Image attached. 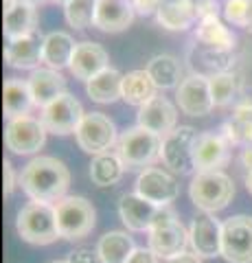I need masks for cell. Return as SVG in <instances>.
<instances>
[{"label": "cell", "instance_id": "27", "mask_svg": "<svg viewBox=\"0 0 252 263\" xmlns=\"http://www.w3.org/2000/svg\"><path fill=\"white\" fill-rule=\"evenodd\" d=\"M33 95L29 90V84L22 79L9 77L3 86V110L7 119H15V117H24L29 114V110L33 108Z\"/></svg>", "mask_w": 252, "mask_h": 263}, {"label": "cell", "instance_id": "18", "mask_svg": "<svg viewBox=\"0 0 252 263\" xmlns=\"http://www.w3.org/2000/svg\"><path fill=\"white\" fill-rule=\"evenodd\" d=\"M42 44H44V35L42 33H31L18 40H11L5 48V62L11 68H20V70H37V66L42 64Z\"/></svg>", "mask_w": 252, "mask_h": 263}, {"label": "cell", "instance_id": "20", "mask_svg": "<svg viewBox=\"0 0 252 263\" xmlns=\"http://www.w3.org/2000/svg\"><path fill=\"white\" fill-rule=\"evenodd\" d=\"M134 15L132 0H99L94 27L103 33H121L134 22Z\"/></svg>", "mask_w": 252, "mask_h": 263}, {"label": "cell", "instance_id": "35", "mask_svg": "<svg viewBox=\"0 0 252 263\" xmlns=\"http://www.w3.org/2000/svg\"><path fill=\"white\" fill-rule=\"evenodd\" d=\"M232 64H235V55L230 51H215V48L202 46L198 55H195L193 68L204 66V68H208V77H213V75H219V72H228Z\"/></svg>", "mask_w": 252, "mask_h": 263}, {"label": "cell", "instance_id": "32", "mask_svg": "<svg viewBox=\"0 0 252 263\" xmlns=\"http://www.w3.org/2000/svg\"><path fill=\"white\" fill-rule=\"evenodd\" d=\"M125 164L121 162V158L117 154H99L94 156L90 162V178L96 186H112L117 184L121 178H123Z\"/></svg>", "mask_w": 252, "mask_h": 263}, {"label": "cell", "instance_id": "4", "mask_svg": "<svg viewBox=\"0 0 252 263\" xmlns=\"http://www.w3.org/2000/svg\"><path fill=\"white\" fill-rule=\"evenodd\" d=\"M15 230L27 243L33 246H48L60 237L57 219H55V206L46 202L31 200L27 206H22L15 219Z\"/></svg>", "mask_w": 252, "mask_h": 263}, {"label": "cell", "instance_id": "22", "mask_svg": "<svg viewBox=\"0 0 252 263\" xmlns=\"http://www.w3.org/2000/svg\"><path fill=\"white\" fill-rule=\"evenodd\" d=\"M75 40H72L66 31H51L44 35L42 44V64L51 70H62L68 68L72 53H75Z\"/></svg>", "mask_w": 252, "mask_h": 263}, {"label": "cell", "instance_id": "25", "mask_svg": "<svg viewBox=\"0 0 252 263\" xmlns=\"http://www.w3.org/2000/svg\"><path fill=\"white\" fill-rule=\"evenodd\" d=\"M230 145L252 147V99L237 103L230 121H226L219 132Z\"/></svg>", "mask_w": 252, "mask_h": 263}, {"label": "cell", "instance_id": "1", "mask_svg": "<svg viewBox=\"0 0 252 263\" xmlns=\"http://www.w3.org/2000/svg\"><path fill=\"white\" fill-rule=\"evenodd\" d=\"M20 186L35 202H60L70 186V171L62 160L53 156H37L24 167Z\"/></svg>", "mask_w": 252, "mask_h": 263}, {"label": "cell", "instance_id": "15", "mask_svg": "<svg viewBox=\"0 0 252 263\" xmlns=\"http://www.w3.org/2000/svg\"><path fill=\"white\" fill-rule=\"evenodd\" d=\"M193 160L198 171H219L230 160V143L222 134L204 132L198 136Z\"/></svg>", "mask_w": 252, "mask_h": 263}, {"label": "cell", "instance_id": "45", "mask_svg": "<svg viewBox=\"0 0 252 263\" xmlns=\"http://www.w3.org/2000/svg\"><path fill=\"white\" fill-rule=\"evenodd\" d=\"M246 189H248V193L252 195V174L246 176Z\"/></svg>", "mask_w": 252, "mask_h": 263}, {"label": "cell", "instance_id": "29", "mask_svg": "<svg viewBox=\"0 0 252 263\" xmlns=\"http://www.w3.org/2000/svg\"><path fill=\"white\" fill-rule=\"evenodd\" d=\"M158 97V86L147 70H132L123 75V101L129 105L143 108L151 99Z\"/></svg>", "mask_w": 252, "mask_h": 263}, {"label": "cell", "instance_id": "10", "mask_svg": "<svg viewBox=\"0 0 252 263\" xmlns=\"http://www.w3.org/2000/svg\"><path fill=\"white\" fill-rule=\"evenodd\" d=\"M46 127L42 125V121L24 114V117H15L7 123L5 127V145L7 149H11L18 156H29L35 154L44 147L46 143Z\"/></svg>", "mask_w": 252, "mask_h": 263}, {"label": "cell", "instance_id": "12", "mask_svg": "<svg viewBox=\"0 0 252 263\" xmlns=\"http://www.w3.org/2000/svg\"><path fill=\"white\" fill-rule=\"evenodd\" d=\"M176 101L186 117H206L215 108L213 95H210L208 77L193 72L176 90Z\"/></svg>", "mask_w": 252, "mask_h": 263}, {"label": "cell", "instance_id": "26", "mask_svg": "<svg viewBox=\"0 0 252 263\" xmlns=\"http://www.w3.org/2000/svg\"><path fill=\"white\" fill-rule=\"evenodd\" d=\"M86 92L94 103H114L123 99V75L117 68H105L88 81Z\"/></svg>", "mask_w": 252, "mask_h": 263}, {"label": "cell", "instance_id": "7", "mask_svg": "<svg viewBox=\"0 0 252 263\" xmlns=\"http://www.w3.org/2000/svg\"><path fill=\"white\" fill-rule=\"evenodd\" d=\"M198 129H193L191 125H180L176 127L171 134H167L162 138V152L160 158L165 162V167H169L173 174H193L195 171V143H198Z\"/></svg>", "mask_w": 252, "mask_h": 263}, {"label": "cell", "instance_id": "46", "mask_svg": "<svg viewBox=\"0 0 252 263\" xmlns=\"http://www.w3.org/2000/svg\"><path fill=\"white\" fill-rule=\"evenodd\" d=\"M22 3H29V5H33V7H37V5H42V3H46V0H22Z\"/></svg>", "mask_w": 252, "mask_h": 263}, {"label": "cell", "instance_id": "17", "mask_svg": "<svg viewBox=\"0 0 252 263\" xmlns=\"http://www.w3.org/2000/svg\"><path fill=\"white\" fill-rule=\"evenodd\" d=\"M105 68H110V55L101 44H96V42H79L77 44L75 53H72L70 66H68V70L77 79L88 84L92 77H96Z\"/></svg>", "mask_w": 252, "mask_h": 263}, {"label": "cell", "instance_id": "13", "mask_svg": "<svg viewBox=\"0 0 252 263\" xmlns=\"http://www.w3.org/2000/svg\"><path fill=\"white\" fill-rule=\"evenodd\" d=\"M136 193L156 206H169L180 195V186L171 174L158 167H147L136 178Z\"/></svg>", "mask_w": 252, "mask_h": 263}, {"label": "cell", "instance_id": "42", "mask_svg": "<svg viewBox=\"0 0 252 263\" xmlns=\"http://www.w3.org/2000/svg\"><path fill=\"white\" fill-rule=\"evenodd\" d=\"M167 263H202V259L198 257V254H189V252H184V254H178V257L169 259Z\"/></svg>", "mask_w": 252, "mask_h": 263}, {"label": "cell", "instance_id": "24", "mask_svg": "<svg viewBox=\"0 0 252 263\" xmlns=\"http://www.w3.org/2000/svg\"><path fill=\"white\" fill-rule=\"evenodd\" d=\"M156 18L160 27L169 31H186L198 20L195 0H162Z\"/></svg>", "mask_w": 252, "mask_h": 263}, {"label": "cell", "instance_id": "5", "mask_svg": "<svg viewBox=\"0 0 252 263\" xmlns=\"http://www.w3.org/2000/svg\"><path fill=\"white\" fill-rule=\"evenodd\" d=\"M160 152L162 136L141 125L125 129L117 141V156L125 164V169H147L153 160L160 158Z\"/></svg>", "mask_w": 252, "mask_h": 263}, {"label": "cell", "instance_id": "2", "mask_svg": "<svg viewBox=\"0 0 252 263\" xmlns=\"http://www.w3.org/2000/svg\"><path fill=\"white\" fill-rule=\"evenodd\" d=\"M191 243L189 233L178 219V213L171 206H160V213L149 230V250L158 259H173L178 254L186 252V246Z\"/></svg>", "mask_w": 252, "mask_h": 263}, {"label": "cell", "instance_id": "28", "mask_svg": "<svg viewBox=\"0 0 252 263\" xmlns=\"http://www.w3.org/2000/svg\"><path fill=\"white\" fill-rule=\"evenodd\" d=\"M134 250H136L134 239L123 230L105 233L99 239V243H96V254H99L101 263H127Z\"/></svg>", "mask_w": 252, "mask_h": 263}, {"label": "cell", "instance_id": "16", "mask_svg": "<svg viewBox=\"0 0 252 263\" xmlns=\"http://www.w3.org/2000/svg\"><path fill=\"white\" fill-rule=\"evenodd\" d=\"M178 123V110L176 105L165 97H156L149 103H145L143 108H138L136 114V125L153 132L158 136H167L176 129Z\"/></svg>", "mask_w": 252, "mask_h": 263}, {"label": "cell", "instance_id": "34", "mask_svg": "<svg viewBox=\"0 0 252 263\" xmlns=\"http://www.w3.org/2000/svg\"><path fill=\"white\" fill-rule=\"evenodd\" d=\"M96 3H99V0H70V3L64 7V18H66V22L72 29L94 27Z\"/></svg>", "mask_w": 252, "mask_h": 263}, {"label": "cell", "instance_id": "9", "mask_svg": "<svg viewBox=\"0 0 252 263\" xmlns=\"http://www.w3.org/2000/svg\"><path fill=\"white\" fill-rule=\"evenodd\" d=\"M77 145L86 154L99 156L110 152L117 145V125L112 123L110 117H105L103 112H88L81 125L77 129Z\"/></svg>", "mask_w": 252, "mask_h": 263}, {"label": "cell", "instance_id": "23", "mask_svg": "<svg viewBox=\"0 0 252 263\" xmlns=\"http://www.w3.org/2000/svg\"><path fill=\"white\" fill-rule=\"evenodd\" d=\"M37 31V9L29 3H22L18 0L11 9H7L3 15V33L5 37L9 40H18L24 35H31V33Z\"/></svg>", "mask_w": 252, "mask_h": 263}, {"label": "cell", "instance_id": "39", "mask_svg": "<svg viewBox=\"0 0 252 263\" xmlns=\"http://www.w3.org/2000/svg\"><path fill=\"white\" fill-rule=\"evenodd\" d=\"M68 263H99V254H96V250L92 252L90 248H79L70 252Z\"/></svg>", "mask_w": 252, "mask_h": 263}, {"label": "cell", "instance_id": "14", "mask_svg": "<svg viewBox=\"0 0 252 263\" xmlns=\"http://www.w3.org/2000/svg\"><path fill=\"white\" fill-rule=\"evenodd\" d=\"M189 239L193 246V254H198L200 259L222 257V224L208 213L193 219Z\"/></svg>", "mask_w": 252, "mask_h": 263}, {"label": "cell", "instance_id": "40", "mask_svg": "<svg viewBox=\"0 0 252 263\" xmlns=\"http://www.w3.org/2000/svg\"><path fill=\"white\" fill-rule=\"evenodd\" d=\"M3 176H5V195L11 197L13 189H15V171H13V164L9 160L3 162Z\"/></svg>", "mask_w": 252, "mask_h": 263}, {"label": "cell", "instance_id": "31", "mask_svg": "<svg viewBox=\"0 0 252 263\" xmlns=\"http://www.w3.org/2000/svg\"><path fill=\"white\" fill-rule=\"evenodd\" d=\"M195 40L206 46L215 48V51H230L235 48V35L228 27H224V22L219 18H206L200 20L198 29H195Z\"/></svg>", "mask_w": 252, "mask_h": 263}, {"label": "cell", "instance_id": "41", "mask_svg": "<svg viewBox=\"0 0 252 263\" xmlns=\"http://www.w3.org/2000/svg\"><path fill=\"white\" fill-rule=\"evenodd\" d=\"M127 263H158V257L149 248L147 250H145V248H136Z\"/></svg>", "mask_w": 252, "mask_h": 263}, {"label": "cell", "instance_id": "19", "mask_svg": "<svg viewBox=\"0 0 252 263\" xmlns=\"http://www.w3.org/2000/svg\"><path fill=\"white\" fill-rule=\"evenodd\" d=\"M158 213H160V206L151 204L149 200H145L138 193L123 195L119 202V215L123 219V224L129 230H134V233H143V230L149 233Z\"/></svg>", "mask_w": 252, "mask_h": 263}, {"label": "cell", "instance_id": "6", "mask_svg": "<svg viewBox=\"0 0 252 263\" xmlns=\"http://www.w3.org/2000/svg\"><path fill=\"white\" fill-rule=\"evenodd\" d=\"M55 219H57L60 237L66 241H79L94 230L96 211L92 202L81 195H68L55 204Z\"/></svg>", "mask_w": 252, "mask_h": 263}, {"label": "cell", "instance_id": "43", "mask_svg": "<svg viewBox=\"0 0 252 263\" xmlns=\"http://www.w3.org/2000/svg\"><path fill=\"white\" fill-rule=\"evenodd\" d=\"M241 164L246 167L248 174H252V147H246V149L241 152Z\"/></svg>", "mask_w": 252, "mask_h": 263}, {"label": "cell", "instance_id": "21", "mask_svg": "<svg viewBox=\"0 0 252 263\" xmlns=\"http://www.w3.org/2000/svg\"><path fill=\"white\" fill-rule=\"evenodd\" d=\"M27 84H29L31 95H33L35 108H46L60 95L66 92V79L60 75V70H51V68L33 70L31 77L27 79Z\"/></svg>", "mask_w": 252, "mask_h": 263}, {"label": "cell", "instance_id": "38", "mask_svg": "<svg viewBox=\"0 0 252 263\" xmlns=\"http://www.w3.org/2000/svg\"><path fill=\"white\" fill-rule=\"evenodd\" d=\"M132 5H134L136 15L147 18V15H151V13H158L162 0H132Z\"/></svg>", "mask_w": 252, "mask_h": 263}, {"label": "cell", "instance_id": "44", "mask_svg": "<svg viewBox=\"0 0 252 263\" xmlns=\"http://www.w3.org/2000/svg\"><path fill=\"white\" fill-rule=\"evenodd\" d=\"M246 31L252 33V0H248V18H246Z\"/></svg>", "mask_w": 252, "mask_h": 263}, {"label": "cell", "instance_id": "30", "mask_svg": "<svg viewBox=\"0 0 252 263\" xmlns=\"http://www.w3.org/2000/svg\"><path fill=\"white\" fill-rule=\"evenodd\" d=\"M151 75L153 84L158 86V90H171L182 84V64L173 55H156L147 62L145 68Z\"/></svg>", "mask_w": 252, "mask_h": 263}, {"label": "cell", "instance_id": "48", "mask_svg": "<svg viewBox=\"0 0 252 263\" xmlns=\"http://www.w3.org/2000/svg\"><path fill=\"white\" fill-rule=\"evenodd\" d=\"M51 263H68V261H51Z\"/></svg>", "mask_w": 252, "mask_h": 263}, {"label": "cell", "instance_id": "37", "mask_svg": "<svg viewBox=\"0 0 252 263\" xmlns=\"http://www.w3.org/2000/svg\"><path fill=\"white\" fill-rule=\"evenodd\" d=\"M217 0H195V13L200 20L217 18Z\"/></svg>", "mask_w": 252, "mask_h": 263}, {"label": "cell", "instance_id": "47", "mask_svg": "<svg viewBox=\"0 0 252 263\" xmlns=\"http://www.w3.org/2000/svg\"><path fill=\"white\" fill-rule=\"evenodd\" d=\"M53 3H57V5H64V7H66V5L70 3V0H53Z\"/></svg>", "mask_w": 252, "mask_h": 263}, {"label": "cell", "instance_id": "36", "mask_svg": "<svg viewBox=\"0 0 252 263\" xmlns=\"http://www.w3.org/2000/svg\"><path fill=\"white\" fill-rule=\"evenodd\" d=\"M224 18L235 27L246 29L248 18V0H226L224 3Z\"/></svg>", "mask_w": 252, "mask_h": 263}, {"label": "cell", "instance_id": "33", "mask_svg": "<svg viewBox=\"0 0 252 263\" xmlns=\"http://www.w3.org/2000/svg\"><path fill=\"white\" fill-rule=\"evenodd\" d=\"M208 84H210V95H213V103L217 108H226L230 105L235 99L239 95V75L235 72H219V75L208 77Z\"/></svg>", "mask_w": 252, "mask_h": 263}, {"label": "cell", "instance_id": "8", "mask_svg": "<svg viewBox=\"0 0 252 263\" xmlns=\"http://www.w3.org/2000/svg\"><path fill=\"white\" fill-rule=\"evenodd\" d=\"M84 117L86 112L77 101V97H72L70 92H64L53 103L42 108L40 121H42V125L46 127L48 134L66 136V134H77Z\"/></svg>", "mask_w": 252, "mask_h": 263}, {"label": "cell", "instance_id": "3", "mask_svg": "<svg viewBox=\"0 0 252 263\" xmlns=\"http://www.w3.org/2000/svg\"><path fill=\"white\" fill-rule=\"evenodd\" d=\"M189 195L195 209L217 213L226 209L235 197V184L224 171H198L189 184Z\"/></svg>", "mask_w": 252, "mask_h": 263}, {"label": "cell", "instance_id": "11", "mask_svg": "<svg viewBox=\"0 0 252 263\" xmlns=\"http://www.w3.org/2000/svg\"><path fill=\"white\" fill-rule=\"evenodd\" d=\"M222 257L228 263H252V215H232L222 224Z\"/></svg>", "mask_w": 252, "mask_h": 263}]
</instances>
